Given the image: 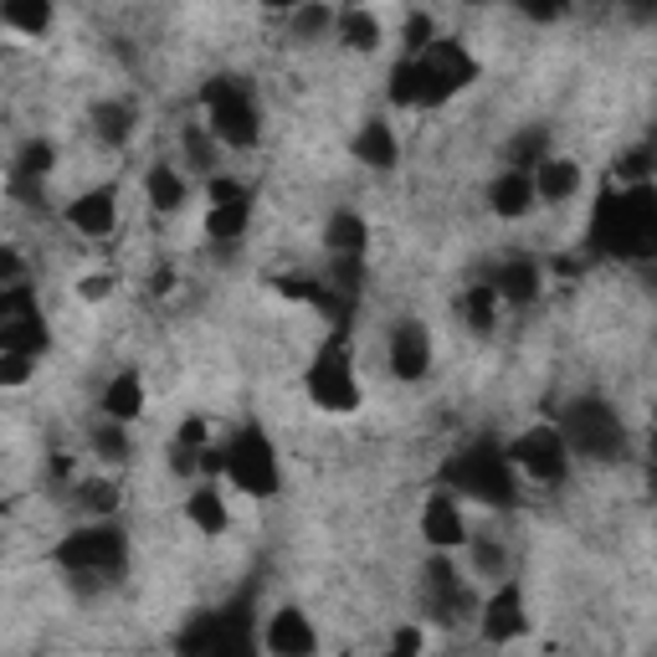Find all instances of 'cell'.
I'll return each mask as SVG.
<instances>
[{"label": "cell", "mask_w": 657, "mask_h": 657, "mask_svg": "<svg viewBox=\"0 0 657 657\" xmlns=\"http://www.w3.org/2000/svg\"><path fill=\"white\" fill-rule=\"evenodd\" d=\"M535 196H544V201H571L575 190H580V165H571V160H544V165H535Z\"/></svg>", "instance_id": "cell-18"}, {"label": "cell", "mask_w": 657, "mask_h": 657, "mask_svg": "<svg viewBox=\"0 0 657 657\" xmlns=\"http://www.w3.org/2000/svg\"><path fill=\"white\" fill-rule=\"evenodd\" d=\"M108 288H114L108 278H83V283H78V293H83L87 304H98V298H108Z\"/></svg>", "instance_id": "cell-40"}, {"label": "cell", "mask_w": 657, "mask_h": 657, "mask_svg": "<svg viewBox=\"0 0 657 657\" xmlns=\"http://www.w3.org/2000/svg\"><path fill=\"white\" fill-rule=\"evenodd\" d=\"M186 514H190V524H196L201 535H221V529H226V504H221V493H211V489L190 493Z\"/></svg>", "instance_id": "cell-27"}, {"label": "cell", "mask_w": 657, "mask_h": 657, "mask_svg": "<svg viewBox=\"0 0 657 657\" xmlns=\"http://www.w3.org/2000/svg\"><path fill=\"white\" fill-rule=\"evenodd\" d=\"M447 483L457 493H468L478 504H514V478H508V457L489 442H478L468 453H457L447 462Z\"/></svg>", "instance_id": "cell-2"}, {"label": "cell", "mask_w": 657, "mask_h": 657, "mask_svg": "<svg viewBox=\"0 0 657 657\" xmlns=\"http://www.w3.org/2000/svg\"><path fill=\"white\" fill-rule=\"evenodd\" d=\"M354 154H360L365 165H375V169H390V165H396V139H390L386 124H365L360 139H354Z\"/></svg>", "instance_id": "cell-24"}, {"label": "cell", "mask_w": 657, "mask_h": 657, "mask_svg": "<svg viewBox=\"0 0 657 657\" xmlns=\"http://www.w3.org/2000/svg\"><path fill=\"white\" fill-rule=\"evenodd\" d=\"M493 288H498V298H508V304H529V298L540 293V268H535V262H508V268L493 278Z\"/></svg>", "instance_id": "cell-22"}, {"label": "cell", "mask_w": 657, "mask_h": 657, "mask_svg": "<svg viewBox=\"0 0 657 657\" xmlns=\"http://www.w3.org/2000/svg\"><path fill=\"white\" fill-rule=\"evenodd\" d=\"M93 124H98V134L108 139V144H124V139L134 134V114H129L124 103H103L98 114H93Z\"/></svg>", "instance_id": "cell-28"}, {"label": "cell", "mask_w": 657, "mask_h": 657, "mask_svg": "<svg viewBox=\"0 0 657 657\" xmlns=\"http://www.w3.org/2000/svg\"><path fill=\"white\" fill-rule=\"evenodd\" d=\"M32 380V354L0 350V386H26Z\"/></svg>", "instance_id": "cell-33"}, {"label": "cell", "mask_w": 657, "mask_h": 657, "mask_svg": "<svg viewBox=\"0 0 657 657\" xmlns=\"http://www.w3.org/2000/svg\"><path fill=\"white\" fill-rule=\"evenodd\" d=\"M175 447H190V453H201V447H206V422H201V417H190V422L180 426V442H175Z\"/></svg>", "instance_id": "cell-38"}, {"label": "cell", "mask_w": 657, "mask_h": 657, "mask_svg": "<svg viewBox=\"0 0 657 657\" xmlns=\"http://www.w3.org/2000/svg\"><path fill=\"white\" fill-rule=\"evenodd\" d=\"M201 98H206V108H211V129H216L226 144H236V150L257 144V108H253V93L236 83V78H211Z\"/></svg>", "instance_id": "cell-4"}, {"label": "cell", "mask_w": 657, "mask_h": 657, "mask_svg": "<svg viewBox=\"0 0 657 657\" xmlns=\"http://www.w3.org/2000/svg\"><path fill=\"white\" fill-rule=\"evenodd\" d=\"M226 478L242 493H253V498H272L278 493V457H272V442L257 426L226 447Z\"/></svg>", "instance_id": "cell-6"}, {"label": "cell", "mask_w": 657, "mask_h": 657, "mask_svg": "<svg viewBox=\"0 0 657 657\" xmlns=\"http://www.w3.org/2000/svg\"><path fill=\"white\" fill-rule=\"evenodd\" d=\"M319 647V637H314V626L298 617V611H278L268 626V653L278 657H308Z\"/></svg>", "instance_id": "cell-16"}, {"label": "cell", "mask_w": 657, "mask_h": 657, "mask_svg": "<svg viewBox=\"0 0 657 657\" xmlns=\"http://www.w3.org/2000/svg\"><path fill=\"white\" fill-rule=\"evenodd\" d=\"M339 36H344V47H354V51H375L380 47V21H375L371 11H344V16H339Z\"/></svg>", "instance_id": "cell-26"}, {"label": "cell", "mask_w": 657, "mask_h": 657, "mask_svg": "<svg viewBox=\"0 0 657 657\" xmlns=\"http://www.w3.org/2000/svg\"><path fill=\"white\" fill-rule=\"evenodd\" d=\"M93 447H98V457H108V462H124V457H129L124 422H114V417H108V426H98V432H93Z\"/></svg>", "instance_id": "cell-31"}, {"label": "cell", "mask_w": 657, "mask_h": 657, "mask_svg": "<svg viewBox=\"0 0 657 657\" xmlns=\"http://www.w3.org/2000/svg\"><path fill=\"white\" fill-rule=\"evenodd\" d=\"M42 344H47V329H42V314H36L32 293L21 283L0 288V350L36 354Z\"/></svg>", "instance_id": "cell-10"}, {"label": "cell", "mask_w": 657, "mask_h": 657, "mask_svg": "<svg viewBox=\"0 0 657 657\" xmlns=\"http://www.w3.org/2000/svg\"><path fill=\"white\" fill-rule=\"evenodd\" d=\"M422 535H426L432 544H437V550H453V544L468 540V535H462V514H457L453 493H432V498H426Z\"/></svg>", "instance_id": "cell-15"}, {"label": "cell", "mask_w": 657, "mask_h": 657, "mask_svg": "<svg viewBox=\"0 0 657 657\" xmlns=\"http://www.w3.org/2000/svg\"><path fill=\"white\" fill-rule=\"evenodd\" d=\"M493 308H498V288H493V283H483V288H472V293H468L472 329H493Z\"/></svg>", "instance_id": "cell-32"}, {"label": "cell", "mask_w": 657, "mask_h": 657, "mask_svg": "<svg viewBox=\"0 0 657 657\" xmlns=\"http://www.w3.org/2000/svg\"><path fill=\"white\" fill-rule=\"evenodd\" d=\"M247 216H253L247 196H226V201L211 206V216H206V232L216 236V242H236V236L247 232Z\"/></svg>", "instance_id": "cell-21"}, {"label": "cell", "mask_w": 657, "mask_h": 657, "mask_svg": "<svg viewBox=\"0 0 657 657\" xmlns=\"http://www.w3.org/2000/svg\"><path fill=\"white\" fill-rule=\"evenodd\" d=\"M565 447L580 457H596V462H611V457H622V422H617V411H607L601 401H575L565 411Z\"/></svg>", "instance_id": "cell-3"}, {"label": "cell", "mask_w": 657, "mask_h": 657, "mask_svg": "<svg viewBox=\"0 0 657 657\" xmlns=\"http://www.w3.org/2000/svg\"><path fill=\"white\" fill-rule=\"evenodd\" d=\"M114 190H87V196H78V201L68 206V221L78 226L83 236H108L114 232Z\"/></svg>", "instance_id": "cell-17"}, {"label": "cell", "mask_w": 657, "mask_h": 657, "mask_svg": "<svg viewBox=\"0 0 657 657\" xmlns=\"http://www.w3.org/2000/svg\"><path fill=\"white\" fill-rule=\"evenodd\" d=\"M524 632V596L519 586H498V596L483 611V637L489 642H514Z\"/></svg>", "instance_id": "cell-14"}, {"label": "cell", "mask_w": 657, "mask_h": 657, "mask_svg": "<svg viewBox=\"0 0 657 657\" xmlns=\"http://www.w3.org/2000/svg\"><path fill=\"white\" fill-rule=\"evenodd\" d=\"M308 396H314V406H324V411H354V406H360V386H354L344 339H335V344L319 350L314 371H308Z\"/></svg>", "instance_id": "cell-7"}, {"label": "cell", "mask_w": 657, "mask_h": 657, "mask_svg": "<svg viewBox=\"0 0 657 657\" xmlns=\"http://www.w3.org/2000/svg\"><path fill=\"white\" fill-rule=\"evenodd\" d=\"M514 5H519L524 16H535V21H560L571 0H514Z\"/></svg>", "instance_id": "cell-35"}, {"label": "cell", "mask_w": 657, "mask_h": 657, "mask_svg": "<svg viewBox=\"0 0 657 657\" xmlns=\"http://www.w3.org/2000/svg\"><path fill=\"white\" fill-rule=\"evenodd\" d=\"M406 47H411V51H426V47H432V21H426V16H411V21H406Z\"/></svg>", "instance_id": "cell-37"}, {"label": "cell", "mask_w": 657, "mask_h": 657, "mask_svg": "<svg viewBox=\"0 0 657 657\" xmlns=\"http://www.w3.org/2000/svg\"><path fill=\"white\" fill-rule=\"evenodd\" d=\"M186 150H190V160H196V165H201V169L211 165V144H206L201 134H190V139H186Z\"/></svg>", "instance_id": "cell-41"}, {"label": "cell", "mask_w": 657, "mask_h": 657, "mask_svg": "<svg viewBox=\"0 0 657 657\" xmlns=\"http://www.w3.org/2000/svg\"><path fill=\"white\" fill-rule=\"evenodd\" d=\"M293 32H298V36L329 32V5H298V16H293Z\"/></svg>", "instance_id": "cell-34"}, {"label": "cell", "mask_w": 657, "mask_h": 657, "mask_svg": "<svg viewBox=\"0 0 657 657\" xmlns=\"http://www.w3.org/2000/svg\"><path fill=\"white\" fill-rule=\"evenodd\" d=\"M390 98L401 103V108H437V103L453 98V93H447V87L432 78V68L417 57V62H401V68L390 72Z\"/></svg>", "instance_id": "cell-11"}, {"label": "cell", "mask_w": 657, "mask_h": 657, "mask_svg": "<svg viewBox=\"0 0 657 657\" xmlns=\"http://www.w3.org/2000/svg\"><path fill=\"white\" fill-rule=\"evenodd\" d=\"M590 247L611 257H647L657 247V206L653 186L607 190L590 216Z\"/></svg>", "instance_id": "cell-1"}, {"label": "cell", "mask_w": 657, "mask_h": 657, "mask_svg": "<svg viewBox=\"0 0 657 657\" xmlns=\"http://www.w3.org/2000/svg\"><path fill=\"white\" fill-rule=\"evenodd\" d=\"M417 647H422V632H417V626L396 632V653H417Z\"/></svg>", "instance_id": "cell-42"}, {"label": "cell", "mask_w": 657, "mask_h": 657, "mask_svg": "<svg viewBox=\"0 0 657 657\" xmlns=\"http://www.w3.org/2000/svg\"><path fill=\"white\" fill-rule=\"evenodd\" d=\"M535 206V180H529V169H508L493 180V211L498 216H524Z\"/></svg>", "instance_id": "cell-19"}, {"label": "cell", "mask_w": 657, "mask_h": 657, "mask_svg": "<svg viewBox=\"0 0 657 657\" xmlns=\"http://www.w3.org/2000/svg\"><path fill=\"white\" fill-rule=\"evenodd\" d=\"M247 642H253L247 607H232L216 617H196L190 632L180 637V653H247Z\"/></svg>", "instance_id": "cell-9"}, {"label": "cell", "mask_w": 657, "mask_h": 657, "mask_svg": "<svg viewBox=\"0 0 657 657\" xmlns=\"http://www.w3.org/2000/svg\"><path fill=\"white\" fill-rule=\"evenodd\" d=\"M180 196H186V186H180V175H175V169H154L150 175V201L160 206V211H175V206H180Z\"/></svg>", "instance_id": "cell-29"}, {"label": "cell", "mask_w": 657, "mask_h": 657, "mask_svg": "<svg viewBox=\"0 0 657 657\" xmlns=\"http://www.w3.org/2000/svg\"><path fill=\"white\" fill-rule=\"evenodd\" d=\"M129 555V544L114 524H98V529H78L57 544V565H68L72 575H114Z\"/></svg>", "instance_id": "cell-5"}, {"label": "cell", "mask_w": 657, "mask_h": 657, "mask_svg": "<svg viewBox=\"0 0 657 657\" xmlns=\"http://www.w3.org/2000/svg\"><path fill=\"white\" fill-rule=\"evenodd\" d=\"M422 62L432 68V78H437L447 93H457V87H468L472 78H478V62L462 51V42H432Z\"/></svg>", "instance_id": "cell-12"}, {"label": "cell", "mask_w": 657, "mask_h": 657, "mask_svg": "<svg viewBox=\"0 0 657 657\" xmlns=\"http://www.w3.org/2000/svg\"><path fill=\"white\" fill-rule=\"evenodd\" d=\"M272 11H288V5H304V0H268Z\"/></svg>", "instance_id": "cell-43"}, {"label": "cell", "mask_w": 657, "mask_h": 657, "mask_svg": "<svg viewBox=\"0 0 657 657\" xmlns=\"http://www.w3.org/2000/svg\"><path fill=\"white\" fill-rule=\"evenodd\" d=\"M468 5H478V0H468Z\"/></svg>", "instance_id": "cell-46"}, {"label": "cell", "mask_w": 657, "mask_h": 657, "mask_svg": "<svg viewBox=\"0 0 657 657\" xmlns=\"http://www.w3.org/2000/svg\"><path fill=\"white\" fill-rule=\"evenodd\" d=\"M0 21H5L11 32L42 36L51 26V0H0Z\"/></svg>", "instance_id": "cell-20"}, {"label": "cell", "mask_w": 657, "mask_h": 657, "mask_svg": "<svg viewBox=\"0 0 657 657\" xmlns=\"http://www.w3.org/2000/svg\"><path fill=\"white\" fill-rule=\"evenodd\" d=\"M632 5H637V11H647V5H653V0H632Z\"/></svg>", "instance_id": "cell-44"}, {"label": "cell", "mask_w": 657, "mask_h": 657, "mask_svg": "<svg viewBox=\"0 0 657 657\" xmlns=\"http://www.w3.org/2000/svg\"><path fill=\"white\" fill-rule=\"evenodd\" d=\"M426 365H432L426 329H422V324H401L396 339H390V371L401 375V380H417V375H426Z\"/></svg>", "instance_id": "cell-13"}, {"label": "cell", "mask_w": 657, "mask_h": 657, "mask_svg": "<svg viewBox=\"0 0 657 657\" xmlns=\"http://www.w3.org/2000/svg\"><path fill=\"white\" fill-rule=\"evenodd\" d=\"M103 411L114 417V422H134L139 411H144V386H139V375H118L108 396H103Z\"/></svg>", "instance_id": "cell-23"}, {"label": "cell", "mask_w": 657, "mask_h": 657, "mask_svg": "<svg viewBox=\"0 0 657 657\" xmlns=\"http://www.w3.org/2000/svg\"><path fill=\"white\" fill-rule=\"evenodd\" d=\"M78 498H83L87 508H98V514H108V508L118 504V493L108 489V483H83V489H78Z\"/></svg>", "instance_id": "cell-36"}, {"label": "cell", "mask_w": 657, "mask_h": 657, "mask_svg": "<svg viewBox=\"0 0 657 657\" xmlns=\"http://www.w3.org/2000/svg\"><path fill=\"white\" fill-rule=\"evenodd\" d=\"M642 175H647V150L626 154L622 165H617V180H642Z\"/></svg>", "instance_id": "cell-39"}, {"label": "cell", "mask_w": 657, "mask_h": 657, "mask_svg": "<svg viewBox=\"0 0 657 657\" xmlns=\"http://www.w3.org/2000/svg\"><path fill=\"white\" fill-rule=\"evenodd\" d=\"M329 253L335 257H360L365 253V221L350 216V211H339V216L329 221Z\"/></svg>", "instance_id": "cell-25"}, {"label": "cell", "mask_w": 657, "mask_h": 657, "mask_svg": "<svg viewBox=\"0 0 657 657\" xmlns=\"http://www.w3.org/2000/svg\"><path fill=\"white\" fill-rule=\"evenodd\" d=\"M0 288H11V283H5V278H0Z\"/></svg>", "instance_id": "cell-45"}, {"label": "cell", "mask_w": 657, "mask_h": 657, "mask_svg": "<svg viewBox=\"0 0 657 657\" xmlns=\"http://www.w3.org/2000/svg\"><path fill=\"white\" fill-rule=\"evenodd\" d=\"M508 462L524 468L535 483H560L565 468H571V447L560 437L555 426H535V432H524L514 447H508Z\"/></svg>", "instance_id": "cell-8"}, {"label": "cell", "mask_w": 657, "mask_h": 657, "mask_svg": "<svg viewBox=\"0 0 657 657\" xmlns=\"http://www.w3.org/2000/svg\"><path fill=\"white\" fill-rule=\"evenodd\" d=\"M47 169H51V144H26V150H21V165H16V190L42 180Z\"/></svg>", "instance_id": "cell-30"}]
</instances>
